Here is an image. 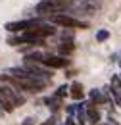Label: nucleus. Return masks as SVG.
I'll use <instances>...</instances> for the list:
<instances>
[{
    "label": "nucleus",
    "mask_w": 121,
    "mask_h": 125,
    "mask_svg": "<svg viewBox=\"0 0 121 125\" xmlns=\"http://www.w3.org/2000/svg\"><path fill=\"white\" fill-rule=\"evenodd\" d=\"M110 93H111V96L115 98V104L121 106V77H119V75H113V77H111Z\"/></svg>",
    "instance_id": "nucleus-7"
},
{
    "label": "nucleus",
    "mask_w": 121,
    "mask_h": 125,
    "mask_svg": "<svg viewBox=\"0 0 121 125\" xmlns=\"http://www.w3.org/2000/svg\"><path fill=\"white\" fill-rule=\"evenodd\" d=\"M98 125H106V123H98Z\"/></svg>",
    "instance_id": "nucleus-18"
},
{
    "label": "nucleus",
    "mask_w": 121,
    "mask_h": 125,
    "mask_svg": "<svg viewBox=\"0 0 121 125\" xmlns=\"http://www.w3.org/2000/svg\"><path fill=\"white\" fill-rule=\"evenodd\" d=\"M67 8L60 4V2H56V0H40L37 6H35V12L39 14V16H54V14H61V12H65Z\"/></svg>",
    "instance_id": "nucleus-2"
},
{
    "label": "nucleus",
    "mask_w": 121,
    "mask_h": 125,
    "mask_svg": "<svg viewBox=\"0 0 121 125\" xmlns=\"http://www.w3.org/2000/svg\"><path fill=\"white\" fill-rule=\"evenodd\" d=\"M44 104L48 106V108H50V112H52V114H56V112H58V110H60L61 106H63V104H61V98L54 96V94L46 98V100H44Z\"/></svg>",
    "instance_id": "nucleus-8"
},
{
    "label": "nucleus",
    "mask_w": 121,
    "mask_h": 125,
    "mask_svg": "<svg viewBox=\"0 0 121 125\" xmlns=\"http://www.w3.org/2000/svg\"><path fill=\"white\" fill-rule=\"evenodd\" d=\"M108 39H110V31L108 29H100V31L96 33V41L98 42H106Z\"/></svg>",
    "instance_id": "nucleus-12"
},
{
    "label": "nucleus",
    "mask_w": 121,
    "mask_h": 125,
    "mask_svg": "<svg viewBox=\"0 0 121 125\" xmlns=\"http://www.w3.org/2000/svg\"><path fill=\"white\" fill-rule=\"evenodd\" d=\"M119 77H121V75H119Z\"/></svg>",
    "instance_id": "nucleus-19"
},
{
    "label": "nucleus",
    "mask_w": 121,
    "mask_h": 125,
    "mask_svg": "<svg viewBox=\"0 0 121 125\" xmlns=\"http://www.w3.org/2000/svg\"><path fill=\"white\" fill-rule=\"evenodd\" d=\"M56 123H58V121H56V115H50V117H48L46 121H42L40 125H56Z\"/></svg>",
    "instance_id": "nucleus-15"
},
{
    "label": "nucleus",
    "mask_w": 121,
    "mask_h": 125,
    "mask_svg": "<svg viewBox=\"0 0 121 125\" xmlns=\"http://www.w3.org/2000/svg\"><path fill=\"white\" fill-rule=\"evenodd\" d=\"M21 125H35V117H25Z\"/></svg>",
    "instance_id": "nucleus-16"
},
{
    "label": "nucleus",
    "mask_w": 121,
    "mask_h": 125,
    "mask_svg": "<svg viewBox=\"0 0 121 125\" xmlns=\"http://www.w3.org/2000/svg\"><path fill=\"white\" fill-rule=\"evenodd\" d=\"M0 108L4 110V114H12V112L15 110V106H14V104H12V102H10V100H8V98H6L2 93H0Z\"/></svg>",
    "instance_id": "nucleus-11"
},
{
    "label": "nucleus",
    "mask_w": 121,
    "mask_h": 125,
    "mask_svg": "<svg viewBox=\"0 0 121 125\" xmlns=\"http://www.w3.org/2000/svg\"><path fill=\"white\" fill-rule=\"evenodd\" d=\"M85 119L92 125H98L100 123V110L96 108V104H87L85 106Z\"/></svg>",
    "instance_id": "nucleus-6"
},
{
    "label": "nucleus",
    "mask_w": 121,
    "mask_h": 125,
    "mask_svg": "<svg viewBox=\"0 0 121 125\" xmlns=\"http://www.w3.org/2000/svg\"><path fill=\"white\" fill-rule=\"evenodd\" d=\"M67 91H69V87H67V85H60V87H58V91L54 93V96H58V98H63V96L67 94Z\"/></svg>",
    "instance_id": "nucleus-13"
},
{
    "label": "nucleus",
    "mask_w": 121,
    "mask_h": 125,
    "mask_svg": "<svg viewBox=\"0 0 121 125\" xmlns=\"http://www.w3.org/2000/svg\"><path fill=\"white\" fill-rule=\"evenodd\" d=\"M2 115H4V110H2V108H0V117H2Z\"/></svg>",
    "instance_id": "nucleus-17"
},
{
    "label": "nucleus",
    "mask_w": 121,
    "mask_h": 125,
    "mask_svg": "<svg viewBox=\"0 0 121 125\" xmlns=\"http://www.w3.org/2000/svg\"><path fill=\"white\" fill-rule=\"evenodd\" d=\"M67 115H77L75 119V125H85L87 119H85V106L83 104H73V106H67L65 108Z\"/></svg>",
    "instance_id": "nucleus-5"
},
{
    "label": "nucleus",
    "mask_w": 121,
    "mask_h": 125,
    "mask_svg": "<svg viewBox=\"0 0 121 125\" xmlns=\"http://www.w3.org/2000/svg\"><path fill=\"white\" fill-rule=\"evenodd\" d=\"M58 52H60V56H69V54H73V52H75L73 41H61V44L58 46Z\"/></svg>",
    "instance_id": "nucleus-9"
},
{
    "label": "nucleus",
    "mask_w": 121,
    "mask_h": 125,
    "mask_svg": "<svg viewBox=\"0 0 121 125\" xmlns=\"http://www.w3.org/2000/svg\"><path fill=\"white\" fill-rule=\"evenodd\" d=\"M0 93L4 94V96H6V98H8L10 102H12V104H14L15 108H17V106H23V104H25V96L19 93L17 89L10 87V85H6V83H4L2 87H0Z\"/></svg>",
    "instance_id": "nucleus-3"
},
{
    "label": "nucleus",
    "mask_w": 121,
    "mask_h": 125,
    "mask_svg": "<svg viewBox=\"0 0 121 125\" xmlns=\"http://www.w3.org/2000/svg\"><path fill=\"white\" fill-rule=\"evenodd\" d=\"M42 19H39V17H35V19H21V21H10V23H6L4 25V29L10 33H21L25 31V29H29L33 25H37V23H40Z\"/></svg>",
    "instance_id": "nucleus-4"
},
{
    "label": "nucleus",
    "mask_w": 121,
    "mask_h": 125,
    "mask_svg": "<svg viewBox=\"0 0 121 125\" xmlns=\"http://www.w3.org/2000/svg\"><path fill=\"white\" fill-rule=\"evenodd\" d=\"M69 91H71V98L73 100H83V96H85V93H83V85L79 83V81H75L71 87H69Z\"/></svg>",
    "instance_id": "nucleus-10"
},
{
    "label": "nucleus",
    "mask_w": 121,
    "mask_h": 125,
    "mask_svg": "<svg viewBox=\"0 0 121 125\" xmlns=\"http://www.w3.org/2000/svg\"><path fill=\"white\" fill-rule=\"evenodd\" d=\"M61 41H73V31L71 29H65V31H61Z\"/></svg>",
    "instance_id": "nucleus-14"
},
{
    "label": "nucleus",
    "mask_w": 121,
    "mask_h": 125,
    "mask_svg": "<svg viewBox=\"0 0 121 125\" xmlns=\"http://www.w3.org/2000/svg\"><path fill=\"white\" fill-rule=\"evenodd\" d=\"M50 23L52 25H60L63 29H89L87 21L75 19V17L65 16V14H54V16H50Z\"/></svg>",
    "instance_id": "nucleus-1"
}]
</instances>
